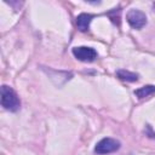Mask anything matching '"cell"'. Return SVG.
Instances as JSON below:
<instances>
[{
	"label": "cell",
	"instance_id": "6",
	"mask_svg": "<svg viewBox=\"0 0 155 155\" xmlns=\"http://www.w3.org/2000/svg\"><path fill=\"white\" fill-rule=\"evenodd\" d=\"M134 94L138 97V98H145V97H149L151 94H155V86L154 85H147V86H143L138 90L134 91Z\"/></svg>",
	"mask_w": 155,
	"mask_h": 155
},
{
	"label": "cell",
	"instance_id": "1",
	"mask_svg": "<svg viewBox=\"0 0 155 155\" xmlns=\"http://www.w3.org/2000/svg\"><path fill=\"white\" fill-rule=\"evenodd\" d=\"M1 105L10 111H17L21 107V101L15 90L7 85L1 87Z\"/></svg>",
	"mask_w": 155,
	"mask_h": 155
},
{
	"label": "cell",
	"instance_id": "4",
	"mask_svg": "<svg viewBox=\"0 0 155 155\" xmlns=\"http://www.w3.org/2000/svg\"><path fill=\"white\" fill-rule=\"evenodd\" d=\"M73 54L75 58H78L81 62H93L97 58V51L92 47L87 46H80L73 48Z\"/></svg>",
	"mask_w": 155,
	"mask_h": 155
},
{
	"label": "cell",
	"instance_id": "2",
	"mask_svg": "<svg viewBox=\"0 0 155 155\" xmlns=\"http://www.w3.org/2000/svg\"><path fill=\"white\" fill-rule=\"evenodd\" d=\"M120 149V142L114 139V138H103L101 139L96 147H94V153L98 155H104V154H110Z\"/></svg>",
	"mask_w": 155,
	"mask_h": 155
},
{
	"label": "cell",
	"instance_id": "5",
	"mask_svg": "<svg viewBox=\"0 0 155 155\" xmlns=\"http://www.w3.org/2000/svg\"><path fill=\"white\" fill-rule=\"evenodd\" d=\"M93 16L90 15V13H81L76 17V27L80 31H86L88 30V27H90V23L92 21Z\"/></svg>",
	"mask_w": 155,
	"mask_h": 155
},
{
	"label": "cell",
	"instance_id": "7",
	"mask_svg": "<svg viewBox=\"0 0 155 155\" xmlns=\"http://www.w3.org/2000/svg\"><path fill=\"white\" fill-rule=\"evenodd\" d=\"M116 76H117L120 80L130 81V82H133V81H137V80H138V75H137V74L131 73V71L125 70V69L117 70V71H116Z\"/></svg>",
	"mask_w": 155,
	"mask_h": 155
},
{
	"label": "cell",
	"instance_id": "3",
	"mask_svg": "<svg viewBox=\"0 0 155 155\" xmlns=\"http://www.w3.org/2000/svg\"><path fill=\"white\" fill-rule=\"evenodd\" d=\"M127 22L128 24L134 29H142L147 24V16L144 12L137 8H132L127 12Z\"/></svg>",
	"mask_w": 155,
	"mask_h": 155
},
{
	"label": "cell",
	"instance_id": "8",
	"mask_svg": "<svg viewBox=\"0 0 155 155\" xmlns=\"http://www.w3.org/2000/svg\"><path fill=\"white\" fill-rule=\"evenodd\" d=\"M153 6H154V8H155V2H154V4H153Z\"/></svg>",
	"mask_w": 155,
	"mask_h": 155
}]
</instances>
